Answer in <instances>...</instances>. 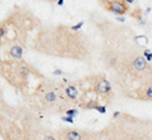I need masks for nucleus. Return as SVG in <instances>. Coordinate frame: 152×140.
<instances>
[{
	"instance_id": "nucleus-1",
	"label": "nucleus",
	"mask_w": 152,
	"mask_h": 140,
	"mask_svg": "<svg viewBox=\"0 0 152 140\" xmlns=\"http://www.w3.org/2000/svg\"><path fill=\"white\" fill-rule=\"evenodd\" d=\"M112 72L114 85L123 96L152 102V67L144 54L134 48L124 51L118 66Z\"/></svg>"
},
{
	"instance_id": "nucleus-2",
	"label": "nucleus",
	"mask_w": 152,
	"mask_h": 140,
	"mask_svg": "<svg viewBox=\"0 0 152 140\" xmlns=\"http://www.w3.org/2000/svg\"><path fill=\"white\" fill-rule=\"evenodd\" d=\"M33 48L37 52L71 59H84L90 53L89 39L71 27H57L53 30H42L34 38Z\"/></svg>"
},
{
	"instance_id": "nucleus-3",
	"label": "nucleus",
	"mask_w": 152,
	"mask_h": 140,
	"mask_svg": "<svg viewBox=\"0 0 152 140\" xmlns=\"http://www.w3.org/2000/svg\"><path fill=\"white\" fill-rule=\"evenodd\" d=\"M44 129L30 107H12L1 114L3 140H41Z\"/></svg>"
},
{
	"instance_id": "nucleus-4",
	"label": "nucleus",
	"mask_w": 152,
	"mask_h": 140,
	"mask_svg": "<svg viewBox=\"0 0 152 140\" xmlns=\"http://www.w3.org/2000/svg\"><path fill=\"white\" fill-rule=\"evenodd\" d=\"M26 102L33 111L46 114L66 113L74 105L65 93V80L61 82H52L43 80L27 97Z\"/></svg>"
},
{
	"instance_id": "nucleus-5",
	"label": "nucleus",
	"mask_w": 152,
	"mask_h": 140,
	"mask_svg": "<svg viewBox=\"0 0 152 140\" xmlns=\"http://www.w3.org/2000/svg\"><path fill=\"white\" fill-rule=\"evenodd\" d=\"M99 134L102 140H152V121L115 111Z\"/></svg>"
},
{
	"instance_id": "nucleus-6",
	"label": "nucleus",
	"mask_w": 152,
	"mask_h": 140,
	"mask_svg": "<svg viewBox=\"0 0 152 140\" xmlns=\"http://www.w3.org/2000/svg\"><path fill=\"white\" fill-rule=\"evenodd\" d=\"M1 76L14 89L24 91L28 86L30 76L43 78V76L23 59H5L1 62Z\"/></svg>"
},
{
	"instance_id": "nucleus-7",
	"label": "nucleus",
	"mask_w": 152,
	"mask_h": 140,
	"mask_svg": "<svg viewBox=\"0 0 152 140\" xmlns=\"http://www.w3.org/2000/svg\"><path fill=\"white\" fill-rule=\"evenodd\" d=\"M57 140H102L100 134L86 129L65 128L56 131Z\"/></svg>"
},
{
	"instance_id": "nucleus-8",
	"label": "nucleus",
	"mask_w": 152,
	"mask_h": 140,
	"mask_svg": "<svg viewBox=\"0 0 152 140\" xmlns=\"http://www.w3.org/2000/svg\"><path fill=\"white\" fill-rule=\"evenodd\" d=\"M102 5L105 10L115 15H126L128 13V3L126 0H102Z\"/></svg>"
},
{
	"instance_id": "nucleus-9",
	"label": "nucleus",
	"mask_w": 152,
	"mask_h": 140,
	"mask_svg": "<svg viewBox=\"0 0 152 140\" xmlns=\"http://www.w3.org/2000/svg\"><path fill=\"white\" fill-rule=\"evenodd\" d=\"M8 53L12 59H22L23 53H24V47L19 44L10 45V49L8 51Z\"/></svg>"
},
{
	"instance_id": "nucleus-10",
	"label": "nucleus",
	"mask_w": 152,
	"mask_h": 140,
	"mask_svg": "<svg viewBox=\"0 0 152 140\" xmlns=\"http://www.w3.org/2000/svg\"><path fill=\"white\" fill-rule=\"evenodd\" d=\"M41 140H57V136H56V134H53L52 131L46 130V132H44V135L42 136Z\"/></svg>"
},
{
	"instance_id": "nucleus-11",
	"label": "nucleus",
	"mask_w": 152,
	"mask_h": 140,
	"mask_svg": "<svg viewBox=\"0 0 152 140\" xmlns=\"http://www.w3.org/2000/svg\"><path fill=\"white\" fill-rule=\"evenodd\" d=\"M77 114H79L77 108H74V107L68 108V110L66 111V115H67V116H71V117H75V116H77Z\"/></svg>"
},
{
	"instance_id": "nucleus-12",
	"label": "nucleus",
	"mask_w": 152,
	"mask_h": 140,
	"mask_svg": "<svg viewBox=\"0 0 152 140\" xmlns=\"http://www.w3.org/2000/svg\"><path fill=\"white\" fill-rule=\"evenodd\" d=\"M96 111H99L100 114H105V111H106V105H99V106L96 107Z\"/></svg>"
},
{
	"instance_id": "nucleus-13",
	"label": "nucleus",
	"mask_w": 152,
	"mask_h": 140,
	"mask_svg": "<svg viewBox=\"0 0 152 140\" xmlns=\"http://www.w3.org/2000/svg\"><path fill=\"white\" fill-rule=\"evenodd\" d=\"M82 25H84V22L81 20V22L79 23V24H76V25H72V27H71V29H72V30H80Z\"/></svg>"
},
{
	"instance_id": "nucleus-14",
	"label": "nucleus",
	"mask_w": 152,
	"mask_h": 140,
	"mask_svg": "<svg viewBox=\"0 0 152 140\" xmlns=\"http://www.w3.org/2000/svg\"><path fill=\"white\" fill-rule=\"evenodd\" d=\"M62 121H67V122H74V117H71V116H64L62 117Z\"/></svg>"
},
{
	"instance_id": "nucleus-15",
	"label": "nucleus",
	"mask_w": 152,
	"mask_h": 140,
	"mask_svg": "<svg viewBox=\"0 0 152 140\" xmlns=\"http://www.w3.org/2000/svg\"><path fill=\"white\" fill-rule=\"evenodd\" d=\"M62 73L64 72H62L61 69H56V71H53V75H62Z\"/></svg>"
},
{
	"instance_id": "nucleus-16",
	"label": "nucleus",
	"mask_w": 152,
	"mask_h": 140,
	"mask_svg": "<svg viewBox=\"0 0 152 140\" xmlns=\"http://www.w3.org/2000/svg\"><path fill=\"white\" fill-rule=\"evenodd\" d=\"M64 1H65V0H57V5L62 6V5H64Z\"/></svg>"
},
{
	"instance_id": "nucleus-17",
	"label": "nucleus",
	"mask_w": 152,
	"mask_h": 140,
	"mask_svg": "<svg viewBox=\"0 0 152 140\" xmlns=\"http://www.w3.org/2000/svg\"><path fill=\"white\" fill-rule=\"evenodd\" d=\"M126 1H127V3H128V4H132V3L134 1V0H126Z\"/></svg>"
}]
</instances>
